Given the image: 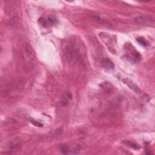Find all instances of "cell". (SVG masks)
Returning <instances> with one entry per match:
<instances>
[{"mask_svg":"<svg viewBox=\"0 0 155 155\" xmlns=\"http://www.w3.org/2000/svg\"><path fill=\"white\" fill-rule=\"evenodd\" d=\"M64 55L68 62L73 65L82 64L84 62L82 53L74 44H69L65 47Z\"/></svg>","mask_w":155,"mask_h":155,"instance_id":"6da1fadb","label":"cell"},{"mask_svg":"<svg viewBox=\"0 0 155 155\" xmlns=\"http://www.w3.org/2000/svg\"><path fill=\"white\" fill-rule=\"evenodd\" d=\"M122 81L124 84H125L131 90H133L137 95H138L142 100L147 102L150 101V96L143 90H142L139 88V87L136 84H135L131 79L129 78H124L122 79Z\"/></svg>","mask_w":155,"mask_h":155,"instance_id":"7a4b0ae2","label":"cell"},{"mask_svg":"<svg viewBox=\"0 0 155 155\" xmlns=\"http://www.w3.org/2000/svg\"><path fill=\"white\" fill-rule=\"evenodd\" d=\"M81 147L79 144L68 145H62L60 147V151L62 153L65 154H79L81 151Z\"/></svg>","mask_w":155,"mask_h":155,"instance_id":"3957f363","label":"cell"},{"mask_svg":"<svg viewBox=\"0 0 155 155\" xmlns=\"http://www.w3.org/2000/svg\"><path fill=\"white\" fill-rule=\"evenodd\" d=\"M7 148L10 152H18L22 148V142L19 138H15L7 144Z\"/></svg>","mask_w":155,"mask_h":155,"instance_id":"277c9868","label":"cell"},{"mask_svg":"<svg viewBox=\"0 0 155 155\" xmlns=\"http://www.w3.org/2000/svg\"><path fill=\"white\" fill-rule=\"evenodd\" d=\"M72 99V95L68 91L65 92L62 94L60 99V104L62 107H67L69 105L71 100Z\"/></svg>","mask_w":155,"mask_h":155,"instance_id":"5b68a950","label":"cell"},{"mask_svg":"<svg viewBox=\"0 0 155 155\" xmlns=\"http://www.w3.org/2000/svg\"><path fill=\"white\" fill-rule=\"evenodd\" d=\"M134 19L137 22H138L139 24H143V25H153L154 23L153 19H151L147 16H139L136 17L134 18Z\"/></svg>","mask_w":155,"mask_h":155,"instance_id":"8992f818","label":"cell"},{"mask_svg":"<svg viewBox=\"0 0 155 155\" xmlns=\"http://www.w3.org/2000/svg\"><path fill=\"white\" fill-rule=\"evenodd\" d=\"M101 65L105 69L108 70H113L114 67V65L113 62L108 58H105V59H102V61L101 62Z\"/></svg>","mask_w":155,"mask_h":155,"instance_id":"52a82bcc","label":"cell"},{"mask_svg":"<svg viewBox=\"0 0 155 155\" xmlns=\"http://www.w3.org/2000/svg\"><path fill=\"white\" fill-rule=\"evenodd\" d=\"M99 85L104 90H105L107 91H110L112 90V85L111 84H110L108 82H104L99 84Z\"/></svg>","mask_w":155,"mask_h":155,"instance_id":"ba28073f","label":"cell"},{"mask_svg":"<svg viewBox=\"0 0 155 155\" xmlns=\"http://www.w3.org/2000/svg\"><path fill=\"white\" fill-rule=\"evenodd\" d=\"M136 40H137V41L138 42L139 44H140V45H142L143 46L146 47L148 45V43L146 41V40L143 38H142V37L138 38H137Z\"/></svg>","mask_w":155,"mask_h":155,"instance_id":"9c48e42d","label":"cell"},{"mask_svg":"<svg viewBox=\"0 0 155 155\" xmlns=\"http://www.w3.org/2000/svg\"><path fill=\"white\" fill-rule=\"evenodd\" d=\"M125 144L127 145V146H128L130 148H132L133 149H135V150H139L140 148V147H139L138 145H137L135 143H133L131 142H129V141H127L125 142Z\"/></svg>","mask_w":155,"mask_h":155,"instance_id":"30bf717a","label":"cell"},{"mask_svg":"<svg viewBox=\"0 0 155 155\" xmlns=\"http://www.w3.org/2000/svg\"><path fill=\"white\" fill-rule=\"evenodd\" d=\"M47 22L48 24H54L57 22V19L56 18H55L53 16H49L47 19Z\"/></svg>","mask_w":155,"mask_h":155,"instance_id":"8fae6325","label":"cell"},{"mask_svg":"<svg viewBox=\"0 0 155 155\" xmlns=\"http://www.w3.org/2000/svg\"><path fill=\"white\" fill-rule=\"evenodd\" d=\"M39 22L43 26V27H47L48 25V23L47 22V20H45L43 18H40L38 20Z\"/></svg>","mask_w":155,"mask_h":155,"instance_id":"7c38bea8","label":"cell"},{"mask_svg":"<svg viewBox=\"0 0 155 155\" xmlns=\"http://www.w3.org/2000/svg\"><path fill=\"white\" fill-rule=\"evenodd\" d=\"M31 123H32L33 125H35L36 126V127H41L43 126V124H41V123H40V122H37V121L32 120V121H31Z\"/></svg>","mask_w":155,"mask_h":155,"instance_id":"4fadbf2b","label":"cell"}]
</instances>
